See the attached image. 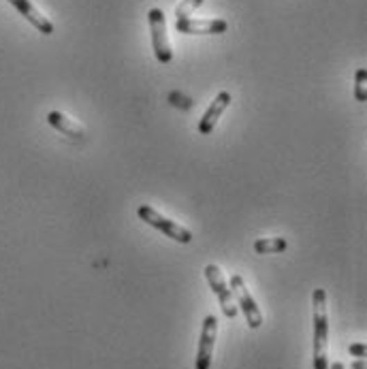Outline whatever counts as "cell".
<instances>
[{
	"label": "cell",
	"mask_w": 367,
	"mask_h": 369,
	"mask_svg": "<svg viewBox=\"0 0 367 369\" xmlns=\"http://www.w3.org/2000/svg\"><path fill=\"white\" fill-rule=\"evenodd\" d=\"M314 309V369H327V339H329V318H327V291L316 289L312 295Z\"/></svg>",
	"instance_id": "1"
},
{
	"label": "cell",
	"mask_w": 367,
	"mask_h": 369,
	"mask_svg": "<svg viewBox=\"0 0 367 369\" xmlns=\"http://www.w3.org/2000/svg\"><path fill=\"white\" fill-rule=\"evenodd\" d=\"M139 218L148 222L150 226H154V229H158L160 233H164L169 239H173L178 243H190L192 241V233L186 229V226L178 224L176 220H169L167 216H162L158 209H154L152 205H141L137 209Z\"/></svg>",
	"instance_id": "2"
},
{
	"label": "cell",
	"mask_w": 367,
	"mask_h": 369,
	"mask_svg": "<svg viewBox=\"0 0 367 369\" xmlns=\"http://www.w3.org/2000/svg\"><path fill=\"white\" fill-rule=\"evenodd\" d=\"M148 22H150V33H152V47H154V55L160 65H169L173 60V49L171 43H169V35H167V19L162 9L154 7L148 13Z\"/></svg>",
	"instance_id": "3"
},
{
	"label": "cell",
	"mask_w": 367,
	"mask_h": 369,
	"mask_svg": "<svg viewBox=\"0 0 367 369\" xmlns=\"http://www.w3.org/2000/svg\"><path fill=\"white\" fill-rule=\"evenodd\" d=\"M205 277H207V284L210 289L216 293L218 301H220V307H222V314L227 318H235L237 316V307H235V301H233V293H231V286L224 280L222 271L218 265L210 263L205 267Z\"/></svg>",
	"instance_id": "4"
},
{
	"label": "cell",
	"mask_w": 367,
	"mask_h": 369,
	"mask_svg": "<svg viewBox=\"0 0 367 369\" xmlns=\"http://www.w3.org/2000/svg\"><path fill=\"white\" fill-rule=\"evenodd\" d=\"M231 293H235V297H237V303L241 307V314L246 316L248 327L250 329H259L263 325V314H261L257 301L252 299V295H250V291H248L241 275H233L231 277Z\"/></svg>",
	"instance_id": "5"
},
{
	"label": "cell",
	"mask_w": 367,
	"mask_h": 369,
	"mask_svg": "<svg viewBox=\"0 0 367 369\" xmlns=\"http://www.w3.org/2000/svg\"><path fill=\"white\" fill-rule=\"evenodd\" d=\"M216 337H218V318L214 314H210V316H205L203 329H201L199 350H196V359H194V367L196 369H210L212 367Z\"/></svg>",
	"instance_id": "6"
},
{
	"label": "cell",
	"mask_w": 367,
	"mask_h": 369,
	"mask_svg": "<svg viewBox=\"0 0 367 369\" xmlns=\"http://www.w3.org/2000/svg\"><path fill=\"white\" fill-rule=\"evenodd\" d=\"M176 31L184 35H222L229 31V24L224 19H178Z\"/></svg>",
	"instance_id": "7"
},
{
	"label": "cell",
	"mask_w": 367,
	"mask_h": 369,
	"mask_svg": "<svg viewBox=\"0 0 367 369\" xmlns=\"http://www.w3.org/2000/svg\"><path fill=\"white\" fill-rule=\"evenodd\" d=\"M229 105H231V94H229L227 90L218 92L216 98L212 101V105L207 107L205 116H203L201 122H199V132H201V135H212L214 128H216V124H218V120H220V116H222L224 111H227Z\"/></svg>",
	"instance_id": "8"
},
{
	"label": "cell",
	"mask_w": 367,
	"mask_h": 369,
	"mask_svg": "<svg viewBox=\"0 0 367 369\" xmlns=\"http://www.w3.org/2000/svg\"><path fill=\"white\" fill-rule=\"evenodd\" d=\"M7 3H11L28 22H31L39 33L43 35H53V24L31 3V0H7Z\"/></svg>",
	"instance_id": "9"
},
{
	"label": "cell",
	"mask_w": 367,
	"mask_h": 369,
	"mask_svg": "<svg viewBox=\"0 0 367 369\" xmlns=\"http://www.w3.org/2000/svg\"><path fill=\"white\" fill-rule=\"evenodd\" d=\"M47 122L58 130L62 135H67L69 139H77V141H83V137H86V132H83V128L73 122L71 118H67L62 111H49V116H47Z\"/></svg>",
	"instance_id": "10"
},
{
	"label": "cell",
	"mask_w": 367,
	"mask_h": 369,
	"mask_svg": "<svg viewBox=\"0 0 367 369\" xmlns=\"http://www.w3.org/2000/svg\"><path fill=\"white\" fill-rule=\"evenodd\" d=\"M289 248V241L284 237H267L254 241V252L257 254H280Z\"/></svg>",
	"instance_id": "11"
},
{
	"label": "cell",
	"mask_w": 367,
	"mask_h": 369,
	"mask_svg": "<svg viewBox=\"0 0 367 369\" xmlns=\"http://www.w3.org/2000/svg\"><path fill=\"white\" fill-rule=\"evenodd\" d=\"M355 98L359 103L367 101V71L363 67L357 69V73H355Z\"/></svg>",
	"instance_id": "12"
},
{
	"label": "cell",
	"mask_w": 367,
	"mask_h": 369,
	"mask_svg": "<svg viewBox=\"0 0 367 369\" xmlns=\"http://www.w3.org/2000/svg\"><path fill=\"white\" fill-rule=\"evenodd\" d=\"M201 5H203V0H182V3L176 7V22L178 19H188Z\"/></svg>",
	"instance_id": "13"
},
{
	"label": "cell",
	"mask_w": 367,
	"mask_h": 369,
	"mask_svg": "<svg viewBox=\"0 0 367 369\" xmlns=\"http://www.w3.org/2000/svg\"><path fill=\"white\" fill-rule=\"evenodd\" d=\"M348 352L352 354V357H359V359H365V344H350V348H348Z\"/></svg>",
	"instance_id": "14"
},
{
	"label": "cell",
	"mask_w": 367,
	"mask_h": 369,
	"mask_svg": "<svg viewBox=\"0 0 367 369\" xmlns=\"http://www.w3.org/2000/svg\"><path fill=\"white\" fill-rule=\"evenodd\" d=\"M350 369H367V367H365V361H363V359H359V361L350 363Z\"/></svg>",
	"instance_id": "15"
},
{
	"label": "cell",
	"mask_w": 367,
	"mask_h": 369,
	"mask_svg": "<svg viewBox=\"0 0 367 369\" xmlns=\"http://www.w3.org/2000/svg\"><path fill=\"white\" fill-rule=\"evenodd\" d=\"M327 369H346V367H344V363L337 361V363H333V365H331V367H327Z\"/></svg>",
	"instance_id": "16"
}]
</instances>
